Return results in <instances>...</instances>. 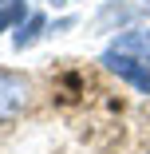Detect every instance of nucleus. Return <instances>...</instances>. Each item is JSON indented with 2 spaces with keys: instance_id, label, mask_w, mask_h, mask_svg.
Segmentation results:
<instances>
[{
  "instance_id": "nucleus-8",
  "label": "nucleus",
  "mask_w": 150,
  "mask_h": 154,
  "mask_svg": "<svg viewBox=\"0 0 150 154\" xmlns=\"http://www.w3.org/2000/svg\"><path fill=\"white\" fill-rule=\"evenodd\" d=\"M55 4H59V0H55Z\"/></svg>"
},
{
  "instance_id": "nucleus-5",
  "label": "nucleus",
  "mask_w": 150,
  "mask_h": 154,
  "mask_svg": "<svg viewBox=\"0 0 150 154\" xmlns=\"http://www.w3.org/2000/svg\"><path fill=\"white\" fill-rule=\"evenodd\" d=\"M47 28V16H40V12H32L28 16V24H20V32L12 36V48L16 51H24V48H32L36 40H40V32Z\"/></svg>"
},
{
  "instance_id": "nucleus-3",
  "label": "nucleus",
  "mask_w": 150,
  "mask_h": 154,
  "mask_svg": "<svg viewBox=\"0 0 150 154\" xmlns=\"http://www.w3.org/2000/svg\"><path fill=\"white\" fill-rule=\"evenodd\" d=\"M142 16H150V0H134V4H123V0H111V4H103V12L95 16V28H103V32H107L111 24L127 28V24L142 20Z\"/></svg>"
},
{
  "instance_id": "nucleus-1",
  "label": "nucleus",
  "mask_w": 150,
  "mask_h": 154,
  "mask_svg": "<svg viewBox=\"0 0 150 154\" xmlns=\"http://www.w3.org/2000/svg\"><path fill=\"white\" fill-rule=\"evenodd\" d=\"M103 67H107V71H115L123 83H130L134 91L150 95V63H142V59H134V55H127V51L107 48V51H103Z\"/></svg>"
},
{
  "instance_id": "nucleus-4",
  "label": "nucleus",
  "mask_w": 150,
  "mask_h": 154,
  "mask_svg": "<svg viewBox=\"0 0 150 154\" xmlns=\"http://www.w3.org/2000/svg\"><path fill=\"white\" fill-rule=\"evenodd\" d=\"M111 48H115V51H127V55H134V59H142V63H150V32H146V28H130V32L115 36Z\"/></svg>"
},
{
  "instance_id": "nucleus-7",
  "label": "nucleus",
  "mask_w": 150,
  "mask_h": 154,
  "mask_svg": "<svg viewBox=\"0 0 150 154\" xmlns=\"http://www.w3.org/2000/svg\"><path fill=\"white\" fill-rule=\"evenodd\" d=\"M4 4H16V0H0V8H4Z\"/></svg>"
},
{
  "instance_id": "nucleus-2",
  "label": "nucleus",
  "mask_w": 150,
  "mask_h": 154,
  "mask_svg": "<svg viewBox=\"0 0 150 154\" xmlns=\"http://www.w3.org/2000/svg\"><path fill=\"white\" fill-rule=\"evenodd\" d=\"M28 95H32V83H28V75L0 67V122L12 119V115H20V111L28 107Z\"/></svg>"
},
{
  "instance_id": "nucleus-6",
  "label": "nucleus",
  "mask_w": 150,
  "mask_h": 154,
  "mask_svg": "<svg viewBox=\"0 0 150 154\" xmlns=\"http://www.w3.org/2000/svg\"><path fill=\"white\" fill-rule=\"evenodd\" d=\"M16 24H24V0L0 8V32H4V28H16Z\"/></svg>"
}]
</instances>
